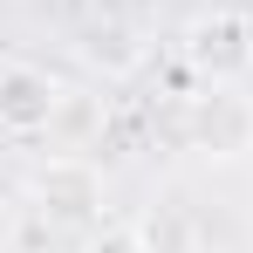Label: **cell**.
Segmentation results:
<instances>
[{
	"mask_svg": "<svg viewBox=\"0 0 253 253\" xmlns=\"http://www.w3.org/2000/svg\"><path fill=\"white\" fill-rule=\"evenodd\" d=\"M35 206L48 219H62V226H89L103 212V171L89 158H48L35 171Z\"/></svg>",
	"mask_w": 253,
	"mask_h": 253,
	"instance_id": "cell-2",
	"label": "cell"
},
{
	"mask_svg": "<svg viewBox=\"0 0 253 253\" xmlns=\"http://www.w3.org/2000/svg\"><path fill=\"white\" fill-rule=\"evenodd\" d=\"M192 144L206 158H247L253 151V96L240 89H212L192 110Z\"/></svg>",
	"mask_w": 253,
	"mask_h": 253,
	"instance_id": "cell-4",
	"label": "cell"
},
{
	"mask_svg": "<svg viewBox=\"0 0 253 253\" xmlns=\"http://www.w3.org/2000/svg\"><path fill=\"white\" fill-rule=\"evenodd\" d=\"M185 55H192V69H206L212 83H240V76L253 69V21L233 14V7H219V14H206V21H192Z\"/></svg>",
	"mask_w": 253,
	"mask_h": 253,
	"instance_id": "cell-1",
	"label": "cell"
},
{
	"mask_svg": "<svg viewBox=\"0 0 253 253\" xmlns=\"http://www.w3.org/2000/svg\"><path fill=\"white\" fill-rule=\"evenodd\" d=\"M89 253H144V240H137V226H110L89 240Z\"/></svg>",
	"mask_w": 253,
	"mask_h": 253,
	"instance_id": "cell-6",
	"label": "cell"
},
{
	"mask_svg": "<svg viewBox=\"0 0 253 253\" xmlns=\"http://www.w3.org/2000/svg\"><path fill=\"white\" fill-rule=\"evenodd\" d=\"M62 117V83L35 69V62H7L0 69V130H14V137H35Z\"/></svg>",
	"mask_w": 253,
	"mask_h": 253,
	"instance_id": "cell-3",
	"label": "cell"
},
{
	"mask_svg": "<svg viewBox=\"0 0 253 253\" xmlns=\"http://www.w3.org/2000/svg\"><path fill=\"white\" fill-rule=\"evenodd\" d=\"M137 240H144V253H199V226L178 206H151L137 219Z\"/></svg>",
	"mask_w": 253,
	"mask_h": 253,
	"instance_id": "cell-5",
	"label": "cell"
}]
</instances>
